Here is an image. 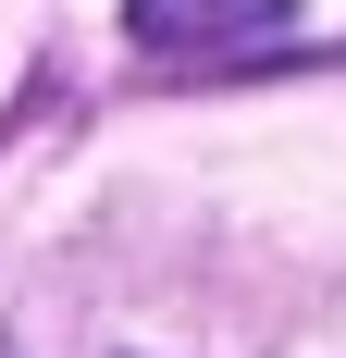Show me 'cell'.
I'll list each match as a JSON object with an SVG mask.
<instances>
[{"instance_id": "1", "label": "cell", "mask_w": 346, "mask_h": 358, "mask_svg": "<svg viewBox=\"0 0 346 358\" xmlns=\"http://www.w3.org/2000/svg\"><path fill=\"white\" fill-rule=\"evenodd\" d=\"M124 25H137L148 50H198V62H223V50L284 37V25H297V0H124Z\"/></svg>"}, {"instance_id": "2", "label": "cell", "mask_w": 346, "mask_h": 358, "mask_svg": "<svg viewBox=\"0 0 346 358\" xmlns=\"http://www.w3.org/2000/svg\"><path fill=\"white\" fill-rule=\"evenodd\" d=\"M0 358H13V346H0Z\"/></svg>"}]
</instances>
